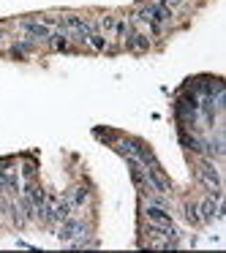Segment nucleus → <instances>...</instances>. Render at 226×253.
Returning <instances> with one entry per match:
<instances>
[{
  "label": "nucleus",
  "mask_w": 226,
  "mask_h": 253,
  "mask_svg": "<svg viewBox=\"0 0 226 253\" xmlns=\"http://www.w3.org/2000/svg\"><path fill=\"white\" fill-rule=\"evenodd\" d=\"M22 174L28 177V180H33V177H36V169H33V166H30V164H28V166H22Z\"/></svg>",
  "instance_id": "f8f14e48"
},
{
  "label": "nucleus",
  "mask_w": 226,
  "mask_h": 253,
  "mask_svg": "<svg viewBox=\"0 0 226 253\" xmlns=\"http://www.w3.org/2000/svg\"><path fill=\"white\" fill-rule=\"evenodd\" d=\"M22 30L33 39H52L49 25H41V22H22Z\"/></svg>",
  "instance_id": "7ed1b4c3"
},
{
  "label": "nucleus",
  "mask_w": 226,
  "mask_h": 253,
  "mask_svg": "<svg viewBox=\"0 0 226 253\" xmlns=\"http://www.w3.org/2000/svg\"><path fill=\"white\" fill-rule=\"evenodd\" d=\"M202 180L207 182L213 191H221V177H218V171H215L210 164H202Z\"/></svg>",
  "instance_id": "423d86ee"
},
{
  "label": "nucleus",
  "mask_w": 226,
  "mask_h": 253,
  "mask_svg": "<svg viewBox=\"0 0 226 253\" xmlns=\"http://www.w3.org/2000/svg\"><path fill=\"white\" fill-rule=\"evenodd\" d=\"M120 153L126 155V158H142V153H144V147L139 142H134V139H123L120 142Z\"/></svg>",
  "instance_id": "20e7f679"
},
{
  "label": "nucleus",
  "mask_w": 226,
  "mask_h": 253,
  "mask_svg": "<svg viewBox=\"0 0 226 253\" xmlns=\"http://www.w3.org/2000/svg\"><path fill=\"white\" fill-rule=\"evenodd\" d=\"M98 28H101V30H106V33H115V30H117V19H115V17H104Z\"/></svg>",
  "instance_id": "9d476101"
},
{
  "label": "nucleus",
  "mask_w": 226,
  "mask_h": 253,
  "mask_svg": "<svg viewBox=\"0 0 226 253\" xmlns=\"http://www.w3.org/2000/svg\"><path fill=\"white\" fill-rule=\"evenodd\" d=\"M144 218H147L153 226H172L175 223L172 215L166 212V207H158V204H147V207H144Z\"/></svg>",
  "instance_id": "f03ea898"
},
{
  "label": "nucleus",
  "mask_w": 226,
  "mask_h": 253,
  "mask_svg": "<svg viewBox=\"0 0 226 253\" xmlns=\"http://www.w3.org/2000/svg\"><path fill=\"white\" fill-rule=\"evenodd\" d=\"M85 41H88V44L93 46L95 52H104V49H106V41L101 39V36H95V33H90V36H88V39H85Z\"/></svg>",
  "instance_id": "6e6552de"
},
{
  "label": "nucleus",
  "mask_w": 226,
  "mask_h": 253,
  "mask_svg": "<svg viewBox=\"0 0 226 253\" xmlns=\"http://www.w3.org/2000/svg\"><path fill=\"white\" fill-rule=\"evenodd\" d=\"M68 202H71V207L85 204V202H88V188H77L74 193H68Z\"/></svg>",
  "instance_id": "0eeeda50"
},
{
  "label": "nucleus",
  "mask_w": 226,
  "mask_h": 253,
  "mask_svg": "<svg viewBox=\"0 0 226 253\" xmlns=\"http://www.w3.org/2000/svg\"><path fill=\"white\" fill-rule=\"evenodd\" d=\"M52 49H57V52H68L71 46H68V41L63 39V36H52Z\"/></svg>",
  "instance_id": "1a4fd4ad"
},
{
  "label": "nucleus",
  "mask_w": 226,
  "mask_h": 253,
  "mask_svg": "<svg viewBox=\"0 0 226 253\" xmlns=\"http://www.w3.org/2000/svg\"><path fill=\"white\" fill-rule=\"evenodd\" d=\"M221 193L218 191H213V196H204L202 202L196 204V212H199V218L202 220H215L221 215Z\"/></svg>",
  "instance_id": "f257e3e1"
},
{
  "label": "nucleus",
  "mask_w": 226,
  "mask_h": 253,
  "mask_svg": "<svg viewBox=\"0 0 226 253\" xmlns=\"http://www.w3.org/2000/svg\"><path fill=\"white\" fill-rule=\"evenodd\" d=\"M150 41L144 39L142 33H136V30H128V49L131 52H147Z\"/></svg>",
  "instance_id": "39448f33"
},
{
  "label": "nucleus",
  "mask_w": 226,
  "mask_h": 253,
  "mask_svg": "<svg viewBox=\"0 0 226 253\" xmlns=\"http://www.w3.org/2000/svg\"><path fill=\"white\" fill-rule=\"evenodd\" d=\"M185 218L191 220V223H202V218H199V212H196V204H185Z\"/></svg>",
  "instance_id": "9b49d317"
}]
</instances>
